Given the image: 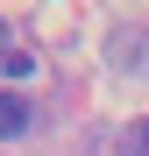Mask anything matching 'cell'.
Masks as SVG:
<instances>
[{
	"label": "cell",
	"instance_id": "cell-1",
	"mask_svg": "<svg viewBox=\"0 0 149 156\" xmlns=\"http://www.w3.org/2000/svg\"><path fill=\"white\" fill-rule=\"evenodd\" d=\"M107 64H114L121 78H142V71H149V36H142V29H114V36H107Z\"/></svg>",
	"mask_w": 149,
	"mask_h": 156
},
{
	"label": "cell",
	"instance_id": "cell-2",
	"mask_svg": "<svg viewBox=\"0 0 149 156\" xmlns=\"http://www.w3.org/2000/svg\"><path fill=\"white\" fill-rule=\"evenodd\" d=\"M29 121H36V107L21 92H0V142H14V135H29Z\"/></svg>",
	"mask_w": 149,
	"mask_h": 156
},
{
	"label": "cell",
	"instance_id": "cell-3",
	"mask_svg": "<svg viewBox=\"0 0 149 156\" xmlns=\"http://www.w3.org/2000/svg\"><path fill=\"white\" fill-rule=\"evenodd\" d=\"M121 156H149V114L128 128V135H121Z\"/></svg>",
	"mask_w": 149,
	"mask_h": 156
},
{
	"label": "cell",
	"instance_id": "cell-4",
	"mask_svg": "<svg viewBox=\"0 0 149 156\" xmlns=\"http://www.w3.org/2000/svg\"><path fill=\"white\" fill-rule=\"evenodd\" d=\"M0 71H7V78H36V57H21V50H0Z\"/></svg>",
	"mask_w": 149,
	"mask_h": 156
},
{
	"label": "cell",
	"instance_id": "cell-5",
	"mask_svg": "<svg viewBox=\"0 0 149 156\" xmlns=\"http://www.w3.org/2000/svg\"><path fill=\"white\" fill-rule=\"evenodd\" d=\"M0 50H7V21H0Z\"/></svg>",
	"mask_w": 149,
	"mask_h": 156
}]
</instances>
